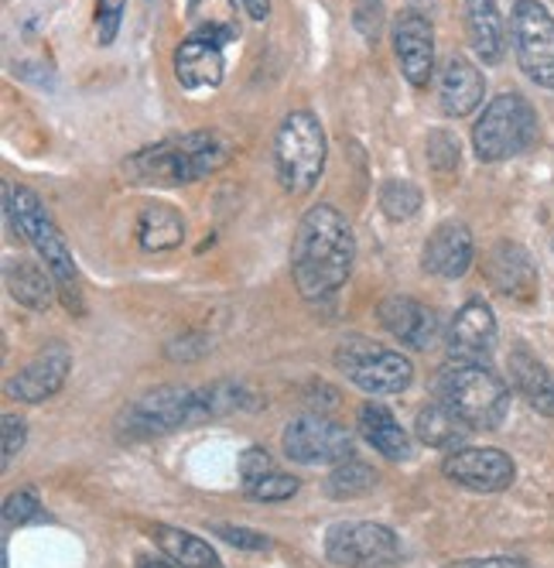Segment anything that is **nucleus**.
<instances>
[{
	"label": "nucleus",
	"mask_w": 554,
	"mask_h": 568,
	"mask_svg": "<svg viewBox=\"0 0 554 568\" xmlns=\"http://www.w3.org/2000/svg\"><path fill=\"white\" fill-rule=\"evenodd\" d=\"M326 555L342 568H398L401 541L383 524L373 520H342L326 535Z\"/></svg>",
	"instance_id": "obj_10"
},
{
	"label": "nucleus",
	"mask_w": 554,
	"mask_h": 568,
	"mask_svg": "<svg viewBox=\"0 0 554 568\" xmlns=\"http://www.w3.org/2000/svg\"><path fill=\"white\" fill-rule=\"evenodd\" d=\"M352 21L367 42H377L380 31H383V0H356Z\"/></svg>",
	"instance_id": "obj_34"
},
{
	"label": "nucleus",
	"mask_w": 554,
	"mask_h": 568,
	"mask_svg": "<svg viewBox=\"0 0 554 568\" xmlns=\"http://www.w3.org/2000/svg\"><path fill=\"white\" fill-rule=\"evenodd\" d=\"M486 277L506 298H531L537 292V271L517 243H496L486 257Z\"/></svg>",
	"instance_id": "obj_20"
},
{
	"label": "nucleus",
	"mask_w": 554,
	"mask_h": 568,
	"mask_svg": "<svg viewBox=\"0 0 554 568\" xmlns=\"http://www.w3.org/2000/svg\"><path fill=\"white\" fill-rule=\"evenodd\" d=\"M185 236V220L178 210L165 206V202H151L137 216V240L147 254H162L175 251Z\"/></svg>",
	"instance_id": "obj_24"
},
{
	"label": "nucleus",
	"mask_w": 554,
	"mask_h": 568,
	"mask_svg": "<svg viewBox=\"0 0 554 568\" xmlns=\"http://www.w3.org/2000/svg\"><path fill=\"white\" fill-rule=\"evenodd\" d=\"M356 236L349 220L329 202L311 206L291 240V277L295 288L311 305H329L352 274Z\"/></svg>",
	"instance_id": "obj_1"
},
{
	"label": "nucleus",
	"mask_w": 554,
	"mask_h": 568,
	"mask_svg": "<svg viewBox=\"0 0 554 568\" xmlns=\"http://www.w3.org/2000/svg\"><path fill=\"white\" fill-rule=\"evenodd\" d=\"M496 346L493 308L480 298L465 302L449 326V356L455 363H486Z\"/></svg>",
	"instance_id": "obj_14"
},
{
	"label": "nucleus",
	"mask_w": 554,
	"mask_h": 568,
	"mask_svg": "<svg viewBox=\"0 0 554 568\" xmlns=\"http://www.w3.org/2000/svg\"><path fill=\"white\" fill-rule=\"evenodd\" d=\"M4 210H8V220L14 223V230L31 243L42 257V264L49 267L55 288H59V302L83 315V288H79V271H75V261H72V251L65 247V240L52 220V213L45 210V202L38 199L28 185H4Z\"/></svg>",
	"instance_id": "obj_3"
},
{
	"label": "nucleus",
	"mask_w": 554,
	"mask_h": 568,
	"mask_svg": "<svg viewBox=\"0 0 554 568\" xmlns=\"http://www.w3.org/2000/svg\"><path fill=\"white\" fill-rule=\"evenodd\" d=\"M469 425L452 412L445 404H428V408L418 412V422H414V435L428 445V449H462V442L469 438Z\"/></svg>",
	"instance_id": "obj_26"
},
{
	"label": "nucleus",
	"mask_w": 554,
	"mask_h": 568,
	"mask_svg": "<svg viewBox=\"0 0 554 568\" xmlns=\"http://www.w3.org/2000/svg\"><path fill=\"white\" fill-rule=\"evenodd\" d=\"M476 257L472 247V233L465 223H442L424 243V257L421 267L434 277H462Z\"/></svg>",
	"instance_id": "obj_18"
},
{
	"label": "nucleus",
	"mask_w": 554,
	"mask_h": 568,
	"mask_svg": "<svg viewBox=\"0 0 554 568\" xmlns=\"http://www.w3.org/2000/svg\"><path fill=\"white\" fill-rule=\"evenodd\" d=\"M329 158V141L319 116L308 110H291L274 134V165L285 192L308 195L319 185Z\"/></svg>",
	"instance_id": "obj_4"
},
{
	"label": "nucleus",
	"mask_w": 554,
	"mask_h": 568,
	"mask_svg": "<svg viewBox=\"0 0 554 568\" xmlns=\"http://www.w3.org/2000/svg\"><path fill=\"white\" fill-rule=\"evenodd\" d=\"M424 154H428V165L439 175H449V172L459 169V141L449 131H431Z\"/></svg>",
	"instance_id": "obj_31"
},
{
	"label": "nucleus",
	"mask_w": 554,
	"mask_h": 568,
	"mask_svg": "<svg viewBox=\"0 0 554 568\" xmlns=\"http://www.w3.org/2000/svg\"><path fill=\"white\" fill-rule=\"evenodd\" d=\"M229 158H233L229 138H223L219 131H192V134L165 138V141L134 151L124 161V175L127 182H137V185L175 189V185H192L219 172Z\"/></svg>",
	"instance_id": "obj_2"
},
{
	"label": "nucleus",
	"mask_w": 554,
	"mask_h": 568,
	"mask_svg": "<svg viewBox=\"0 0 554 568\" xmlns=\"http://www.w3.org/2000/svg\"><path fill=\"white\" fill-rule=\"evenodd\" d=\"M510 42L517 65L541 90H554V18L541 0H517L510 11Z\"/></svg>",
	"instance_id": "obj_9"
},
{
	"label": "nucleus",
	"mask_w": 554,
	"mask_h": 568,
	"mask_svg": "<svg viewBox=\"0 0 554 568\" xmlns=\"http://www.w3.org/2000/svg\"><path fill=\"white\" fill-rule=\"evenodd\" d=\"M393 55L414 90H424L434 75V31L424 14L401 11L393 21Z\"/></svg>",
	"instance_id": "obj_13"
},
{
	"label": "nucleus",
	"mask_w": 554,
	"mask_h": 568,
	"mask_svg": "<svg viewBox=\"0 0 554 568\" xmlns=\"http://www.w3.org/2000/svg\"><path fill=\"white\" fill-rule=\"evenodd\" d=\"M537 141V113L521 93H500L472 124V148L486 165L517 158Z\"/></svg>",
	"instance_id": "obj_6"
},
{
	"label": "nucleus",
	"mask_w": 554,
	"mask_h": 568,
	"mask_svg": "<svg viewBox=\"0 0 554 568\" xmlns=\"http://www.w3.org/2000/svg\"><path fill=\"white\" fill-rule=\"evenodd\" d=\"M267 473H274V463H270V456L260 449V445H250V449H244V456H240V479H244V490H247V486H254L257 479H264Z\"/></svg>",
	"instance_id": "obj_38"
},
{
	"label": "nucleus",
	"mask_w": 554,
	"mask_h": 568,
	"mask_svg": "<svg viewBox=\"0 0 554 568\" xmlns=\"http://www.w3.org/2000/svg\"><path fill=\"white\" fill-rule=\"evenodd\" d=\"M360 432L380 456H387L393 463H401V459L411 456L408 432L393 422V415L387 408H380V404H363V408H360Z\"/></svg>",
	"instance_id": "obj_25"
},
{
	"label": "nucleus",
	"mask_w": 554,
	"mask_h": 568,
	"mask_svg": "<svg viewBox=\"0 0 554 568\" xmlns=\"http://www.w3.org/2000/svg\"><path fill=\"white\" fill-rule=\"evenodd\" d=\"M510 381L531 408L544 418H554V374L531 349H513L510 353Z\"/></svg>",
	"instance_id": "obj_22"
},
{
	"label": "nucleus",
	"mask_w": 554,
	"mask_h": 568,
	"mask_svg": "<svg viewBox=\"0 0 554 568\" xmlns=\"http://www.w3.org/2000/svg\"><path fill=\"white\" fill-rule=\"evenodd\" d=\"M34 517H38V497L31 490H18L8 497V504H4V524L8 527H21Z\"/></svg>",
	"instance_id": "obj_36"
},
{
	"label": "nucleus",
	"mask_w": 554,
	"mask_h": 568,
	"mask_svg": "<svg viewBox=\"0 0 554 568\" xmlns=\"http://www.w3.org/2000/svg\"><path fill=\"white\" fill-rule=\"evenodd\" d=\"M188 24L192 34H206L229 45L240 38V21H236L233 0H188Z\"/></svg>",
	"instance_id": "obj_28"
},
{
	"label": "nucleus",
	"mask_w": 554,
	"mask_h": 568,
	"mask_svg": "<svg viewBox=\"0 0 554 568\" xmlns=\"http://www.w3.org/2000/svg\"><path fill=\"white\" fill-rule=\"evenodd\" d=\"M206 422L203 390L188 387H157L137 397L131 408L121 415V435L124 438H157L168 435L182 425Z\"/></svg>",
	"instance_id": "obj_7"
},
{
	"label": "nucleus",
	"mask_w": 554,
	"mask_h": 568,
	"mask_svg": "<svg viewBox=\"0 0 554 568\" xmlns=\"http://www.w3.org/2000/svg\"><path fill=\"white\" fill-rule=\"evenodd\" d=\"M295 494H298V479L288 473H267L264 479L247 486V497L260 504H281V500H291Z\"/></svg>",
	"instance_id": "obj_32"
},
{
	"label": "nucleus",
	"mask_w": 554,
	"mask_h": 568,
	"mask_svg": "<svg viewBox=\"0 0 554 568\" xmlns=\"http://www.w3.org/2000/svg\"><path fill=\"white\" fill-rule=\"evenodd\" d=\"M24 438H28L24 418H18V415H4V418H0V449H4V456H0V459H4V469L24 449Z\"/></svg>",
	"instance_id": "obj_35"
},
{
	"label": "nucleus",
	"mask_w": 554,
	"mask_h": 568,
	"mask_svg": "<svg viewBox=\"0 0 554 568\" xmlns=\"http://www.w3.org/2000/svg\"><path fill=\"white\" fill-rule=\"evenodd\" d=\"M465 34L483 65H500L506 55V31L496 0H465Z\"/></svg>",
	"instance_id": "obj_21"
},
{
	"label": "nucleus",
	"mask_w": 554,
	"mask_h": 568,
	"mask_svg": "<svg viewBox=\"0 0 554 568\" xmlns=\"http://www.w3.org/2000/svg\"><path fill=\"white\" fill-rule=\"evenodd\" d=\"M336 363L367 394H401L414 381V367L408 356H401L398 349H387L367 336H349L336 349Z\"/></svg>",
	"instance_id": "obj_8"
},
{
	"label": "nucleus",
	"mask_w": 554,
	"mask_h": 568,
	"mask_svg": "<svg viewBox=\"0 0 554 568\" xmlns=\"http://www.w3.org/2000/svg\"><path fill=\"white\" fill-rule=\"evenodd\" d=\"M154 541L162 548L165 558H172V565L178 568H223L219 555L188 531H178V527H168V524H157L154 527Z\"/></svg>",
	"instance_id": "obj_27"
},
{
	"label": "nucleus",
	"mask_w": 554,
	"mask_h": 568,
	"mask_svg": "<svg viewBox=\"0 0 554 568\" xmlns=\"http://www.w3.org/2000/svg\"><path fill=\"white\" fill-rule=\"evenodd\" d=\"M373 483H377V473L367 466V463H356V459H346L332 469L329 483H326V490L339 500H349V497H360L367 490H373Z\"/></svg>",
	"instance_id": "obj_30"
},
{
	"label": "nucleus",
	"mask_w": 554,
	"mask_h": 568,
	"mask_svg": "<svg viewBox=\"0 0 554 568\" xmlns=\"http://www.w3.org/2000/svg\"><path fill=\"white\" fill-rule=\"evenodd\" d=\"M8 277V292L18 305L31 308V312H45L52 305V298L59 295L55 281L49 274L45 264H34V261H11L4 267Z\"/></svg>",
	"instance_id": "obj_23"
},
{
	"label": "nucleus",
	"mask_w": 554,
	"mask_h": 568,
	"mask_svg": "<svg viewBox=\"0 0 554 568\" xmlns=\"http://www.w3.org/2000/svg\"><path fill=\"white\" fill-rule=\"evenodd\" d=\"M439 400L469 428H496L506 418L510 390L486 363H452L439 374Z\"/></svg>",
	"instance_id": "obj_5"
},
{
	"label": "nucleus",
	"mask_w": 554,
	"mask_h": 568,
	"mask_svg": "<svg viewBox=\"0 0 554 568\" xmlns=\"http://www.w3.org/2000/svg\"><path fill=\"white\" fill-rule=\"evenodd\" d=\"M442 473L465 486V490H476V494H500L513 483L517 476V466L513 459L500 449H455L449 453V459L442 463Z\"/></svg>",
	"instance_id": "obj_12"
},
{
	"label": "nucleus",
	"mask_w": 554,
	"mask_h": 568,
	"mask_svg": "<svg viewBox=\"0 0 554 568\" xmlns=\"http://www.w3.org/2000/svg\"><path fill=\"white\" fill-rule=\"evenodd\" d=\"M285 456L301 466H339L352 459V435L322 415H305L285 428Z\"/></svg>",
	"instance_id": "obj_11"
},
{
	"label": "nucleus",
	"mask_w": 554,
	"mask_h": 568,
	"mask_svg": "<svg viewBox=\"0 0 554 568\" xmlns=\"http://www.w3.org/2000/svg\"><path fill=\"white\" fill-rule=\"evenodd\" d=\"M137 568H178V565H168V561H162V558H137Z\"/></svg>",
	"instance_id": "obj_41"
},
{
	"label": "nucleus",
	"mask_w": 554,
	"mask_h": 568,
	"mask_svg": "<svg viewBox=\"0 0 554 568\" xmlns=\"http://www.w3.org/2000/svg\"><path fill=\"white\" fill-rule=\"evenodd\" d=\"M445 568H531V565L521 558H510V555H493V558H462Z\"/></svg>",
	"instance_id": "obj_39"
},
{
	"label": "nucleus",
	"mask_w": 554,
	"mask_h": 568,
	"mask_svg": "<svg viewBox=\"0 0 554 568\" xmlns=\"http://www.w3.org/2000/svg\"><path fill=\"white\" fill-rule=\"evenodd\" d=\"M483 93H486V79L483 72L472 65L469 59L462 55H452L445 65H442V75H439V103L449 116H469L483 103Z\"/></svg>",
	"instance_id": "obj_19"
},
{
	"label": "nucleus",
	"mask_w": 554,
	"mask_h": 568,
	"mask_svg": "<svg viewBox=\"0 0 554 568\" xmlns=\"http://www.w3.org/2000/svg\"><path fill=\"white\" fill-rule=\"evenodd\" d=\"M124 11H127V0H96V42L106 49L116 42L124 24Z\"/></svg>",
	"instance_id": "obj_33"
},
{
	"label": "nucleus",
	"mask_w": 554,
	"mask_h": 568,
	"mask_svg": "<svg viewBox=\"0 0 554 568\" xmlns=\"http://www.w3.org/2000/svg\"><path fill=\"white\" fill-rule=\"evenodd\" d=\"M69 371H72V353H69V346L52 343V346H45L42 353H38V356L28 363V367L8 384V394H11L14 400H24V404L49 400L52 394L62 390Z\"/></svg>",
	"instance_id": "obj_16"
},
{
	"label": "nucleus",
	"mask_w": 554,
	"mask_h": 568,
	"mask_svg": "<svg viewBox=\"0 0 554 568\" xmlns=\"http://www.w3.org/2000/svg\"><path fill=\"white\" fill-rule=\"evenodd\" d=\"M380 210L393 223L411 220L421 210V189L414 182H408V179H390V182H383V189H380Z\"/></svg>",
	"instance_id": "obj_29"
},
{
	"label": "nucleus",
	"mask_w": 554,
	"mask_h": 568,
	"mask_svg": "<svg viewBox=\"0 0 554 568\" xmlns=\"http://www.w3.org/2000/svg\"><path fill=\"white\" fill-rule=\"evenodd\" d=\"M380 326L411 349H428L439 339V315L408 295H390L377 308Z\"/></svg>",
	"instance_id": "obj_17"
},
{
	"label": "nucleus",
	"mask_w": 554,
	"mask_h": 568,
	"mask_svg": "<svg viewBox=\"0 0 554 568\" xmlns=\"http://www.w3.org/2000/svg\"><path fill=\"white\" fill-rule=\"evenodd\" d=\"M223 42L206 34H188L175 49V79L182 90L199 93V90H219L226 75V59H223Z\"/></svg>",
	"instance_id": "obj_15"
},
{
	"label": "nucleus",
	"mask_w": 554,
	"mask_h": 568,
	"mask_svg": "<svg viewBox=\"0 0 554 568\" xmlns=\"http://www.w3.org/2000/svg\"><path fill=\"white\" fill-rule=\"evenodd\" d=\"M240 8L254 18V21H264L270 14V0H240Z\"/></svg>",
	"instance_id": "obj_40"
},
{
	"label": "nucleus",
	"mask_w": 554,
	"mask_h": 568,
	"mask_svg": "<svg viewBox=\"0 0 554 568\" xmlns=\"http://www.w3.org/2000/svg\"><path fill=\"white\" fill-rule=\"evenodd\" d=\"M213 531L223 538V541H229L233 548H247V551H267L270 548V541L264 538V535H257V531H250V527H233V524H216Z\"/></svg>",
	"instance_id": "obj_37"
}]
</instances>
